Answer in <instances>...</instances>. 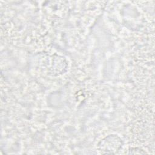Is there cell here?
Segmentation results:
<instances>
[{"instance_id":"1","label":"cell","mask_w":155,"mask_h":155,"mask_svg":"<svg viewBox=\"0 0 155 155\" xmlns=\"http://www.w3.org/2000/svg\"><path fill=\"white\" fill-rule=\"evenodd\" d=\"M121 146L120 139L116 136H109L101 142V151L104 153H113Z\"/></svg>"}]
</instances>
